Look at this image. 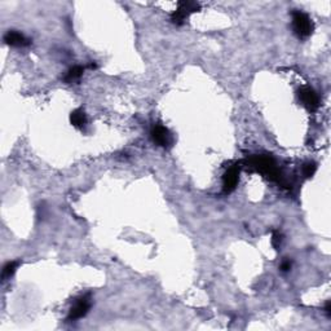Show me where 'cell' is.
Returning <instances> with one entry per match:
<instances>
[{"mask_svg": "<svg viewBox=\"0 0 331 331\" xmlns=\"http://www.w3.org/2000/svg\"><path fill=\"white\" fill-rule=\"evenodd\" d=\"M247 164L253 167V169L258 170L259 172L264 174L268 179L273 180V181L280 183L282 177H284L280 170L275 167L274 159L272 157H268V155H254V157L247 159Z\"/></svg>", "mask_w": 331, "mask_h": 331, "instance_id": "1", "label": "cell"}, {"mask_svg": "<svg viewBox=\"0 0 331 331\" xmlns=\"http://www.w3.org/2000/svg\"><path fill=\"white\" fill-rule=\"evenodd\" d=\"M292 27H294L295 34L301 39L308 38L314 30L313 22L308 14L300 11H295L292 13Z\"/></svg>", "mask_w": 331, "mask_h": 331, "instance_id": "2", "label": "cell"}, {"mask_svg": "<svg viewBox=\"0 0 331 331\" xmlns=\"http://www.w3.org/2000/svg\"><path fill=\"white\" fill-rule=\"evenodd\" d=\"M200 8V4L196 2H180L177 9L172 13L171 21L176 25H183L184 21L189 17V14L194 13Z\"/></svg>", "mask_w": 331, "mask_h": 331, "instance_id": "3", "label": "cell"}, {"mask_svg": "<svg viewBox=\"0 0 331 331\" xmlns=\"http://www.w3.org/2000/svg\"><path fill=\"white\" fill-rule=\"evenodd\" d=\"M91 308V297L90 295H85V296L79 297L78 300L75 301L73 307H71L70 312H69L68 320L69 321H76L79 318L85 317L86 314L88 313Z\"/></svg>", "mask_w": 331, "mask_h": 331, "instance_id": "4", "label": "cell"}, {"mask_svg": "<svg viewBox=\"0 0 331 331\" xmlns=\"http://www.w3.org/2000/svg\"><path fill=\"white\" fill-rule=\"evenodd\" d=\"M150 135H152L153 141H154L157 145L162 146V148H169V146H171L172 136L166 127L157 124V126H154L152 128Z\"/></svg>", "mask_w": 331, "mask_h": 331, "instance_id": "5", "label": "cell"}, {"mask_svg": "<svg viewBox=\"0 0 331 331\" xmlns=\"http://www.w3.org/2000/svg\"><path fill=\"white\" fill-rule=\"evenodd\" d=\"M299 98H300L301 104L308 110H312V112L320 106V98H318V95L309 87H303L299 91Z\"/></svg>", "mask_w": 331, "mask_h": 331, "instance_id": "6", "label": "cell"}, {"mask_svg": "<svg viewBox=\"0 0 331 331\" xmlns=\"http://www.w3.org/2000/svg\"><path fill=\"white\" fill-rule=\"evenodd\" d=\"M239 180V169L237 166H233L228 169V171L225 172L223 176V189L225 193H230L236 189L237 184Z\"/></svg>", "mask_w": 331, "mask_h": 331, "instance_id": "7", "label": "cell"}, {"mask_svg": "<svg viewBox=\"0 0 331 331\" xmlns=\"http://www.w3.org/2000/svg\"><path fill=\"white\" fill-rule=\"evenodd\" d=\"M4 42L8 45L12 47H26L31 43V40L29 38H26L25 35L18 33V31L9 30L6 35H4Z\"/></svg>", "mask_w": 331, "mask_h": 331, "instance_id": "8", "label": "cell"}, {"mask_svg": "<svg viewBox=\"0 0 331 331\" xmlns=\"http://www.w3.org/2000/svg\"><path fill=\"white\" fill-rule=\"evenodd\" d=\"M70 123L79 129L86 128V126H87V115L81 109L74 110L70 114Z\"/></svg>", "mask_w": 331, "mask_h": 331, "instance_id": "9", "label": "cell"}, {"mask_svg": "<svg viewBox=\"0 0 331 331\" xmlns=\"http://www.w3.org/2000/svg\"><path fill=\"white\" fill-rule=\"evenodd\" d=\"M83 71H85L83 66H74V68H71L70 70L66 73L64 80L66 81V83H71V81L78 80V79L83 75Z\"/></svg>", "mask_w": 331, "mask_h": 331, "instance_id": "10", "label": "cell"}, {"mask_svg": "<svg viewBox=\"0 0 331 331\" xmlns=\"http://www.w3.org/2000/svg\"><path fill=\"white\" fill-rule=\"evenodd\" d=\"M18 265H20V261H8V263L4 265L3 268V278L6 280V278H11L12 275L14 274V272L17 270Z\"/></svg>", "mask_w": 331, "mask_h": 331, "instance_id": "11", "label": "cell"}, {"mask_svg": "<svg viewBox=\"0 0 331 331\" xmlns=\"http://www.w3.org/2000/svg\"><path fill=\"white\" fill-rule=\"evenodd\" d=\"M317 170V166L314 162H307L303 166V174L306 177H312Z\"/></svg>", "mask_w": 331, "mask_h": 331, "instance_id": "12", "label": "cell"}, {"mask_svg": "<svg viewBox=\"0 0 331 331\" xmlns=\"http://www.w3.org/2000/svg\"><path fill=\"white\" fill-rule=\"evenodd\" d=\"M282 241H284V236L280 233V232H274L272 236V244L274 247L275 250H278L282 244Z\"/></svg>", "mask_w": 331, "mask_h": 331, "instance_id": "13", "label": "cell"}, {"mask_svg": "<svg viewBox=\"0 0 331 331\" xmlns=\"http://www.w3.org/2000/svg\"><path fill=\"white\" fill-rule=\"evenodd\" d=\"M291 261L290 260H284L282 261V264H281V270L282 272H289L290 269H291Z\"/></svg>", "mask_w": 331, "mask_h": 331, "instance_id": "14", "label": "cell"}, {"mask_svg": "<svg viewBox=\"0 0 331 331\" xmlns=\"http://www.w3.org/2000/svg\"><path fill=\"white\" fill-rule=\"evenodd\" d=\"M325 312H326V313H327L328 317H330V316H331V303H330V301H327V303H326Z\"/></svg>", "mask_w": 331, "mask_h": 331, "instance_id": "15", "label": "cell"}]
</instances>
